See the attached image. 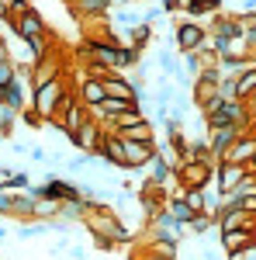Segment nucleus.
<instances>
[{"label":"nucleus","mask_w":256,"mask_h":260,"mask_svg":"<svg viewBox=\"0 0 256 260\" xmlns=\"http://www.w3.org/2000/svg\"><path fill=\"white\" fill-rule=\"evenodd\" d=\"M73 94V87H69V77L62 73V77H56V80H49L45 87H35L31 90V111L39 115L42 121L56 118V111L62 108V101Z\"/></svg>","instance_id":"1"},{"label":"nucleus","mask_w":256,"mask_h":260,"mask_svg":"<svg viewBox=\"0 0 256 260\" xmlns=\"http://www.w3.org/2000/svg\"><path fill=\"white\" fill-rule=\"evenodd\" d=\"M204 42H208V28H204L201 21L180 18L177 24H173V49H177L180 56H184V52H197Z\"/></svg>","instance_id":"2"},{"label":"nucleus","mask_w":256,"mask_h":260,"mask_svg":"<svg viewBox=\"0 0 256 260\" xmlns=\"http://www.w3.org/2000/svg\"><path fill=\"white\" fill-rule=\"evenodd\" d=\"M177 180L180 187H208L215 180V160H184L177 163Z\"/></svg>","instance_id":"3"},{"label":"nucleus","mask_w":256,"mask_h":260,"mask_svg":"<svg viewBox=\"0 0 256 260\" xmlns=\"http://www.w3.org/2000/svg\"><path fill=\"white\" fill-rule=\"evenodd\" d=\"M66 70H69V62H66V56H62V49L59 45L49 49V52L35 62V70H31V90H35V87H45V83L56 80V77H62Z\"/></svg>","instance_id":"4"},{"label":"nucleus","mask_w":256,"mask_h":260,"mask_svg":"<svg viewBox=\"0 0 256 260\" xmlns=\"http://www.w3.org/2000/svg\"><path fill=\"white\" fill-rule=\"evenodd\" d=\"M253 156H256V121L246 128V132H239L236 142L229 146V153H225L218 163H239V167H246Z\"/></svg>","instance_id":"5"},{"label":"nucleus","mask_w":256,"mask_h":260,"mask_svg":"<svg viewBox=\"0 0 256 260\" xmlns=\"http://www.w3.org/2000/svg\"><path fill=\"white\" fill-rule=\"evenodd\" d=\"M121 142V160H125V174H142V167L153 160L156 146H145V142H128V139H118Z\"/></svg>","instance_id":"6"},{"label":"nucleus","mask_w":256,"mask_h":260,"mask_svg":"<svg viewBox=\"0 0 256 260\" xmlns=\"http://www.w3.org/2000/svg\"><path fill=\"white\" fill-rule=\"evenodd\" d=\"M100 139H104V128H100L94 118H87V121L77 128V132L69 136V146H77L80 153H87V156H97Z\"/></svg>","instance_id":"7"},{"label":"nucleus","mask_w":256,"mask_h":260,"mask_svg":"<svg viewBox=\"0 0 256 260\" xmlns=\"http://www.w3.org/2000/svg\"><path fill=\"white\" fill-rule=\"evenodd\" d=\"M7 24H11V31H14L18 39H28V42H35V39H42V35H45V21H42V14L35 11V7H28L24 14L11 18Z\"/></svg>","instance_id":"8"},{"label":"nucleus","mask_w":256,"mask_h":260,"mask_svg":"<svg viewBox=\"0 0 256 260\" xmlns=\"http://www.w3.org/2000/svg\"><path fill=\"white\" fill-rule=\"evenodd\" d=\"M246 177H249V174H246V167H239V163H215V187H218L222 198L232 194Z\"/></svg>","instance_id":"9"},{"label":"nucleus","mask_w":256,"mask_h":260,"mask_svg":"<svg viewBox=\"0 0 256 260\" xmlns=\"http://www.w3.org/2000/svg\"><path fill=\"white\" fill-rule=\"evenodd\" d=\"M69 7L80 21H97L111 14V0H69Z\"/></svg>","instance_id":"10"},{"label":"nucleus","mask_w":256,"mask_h":260,"mask_svg":"<svg viewBox=\"0 0 256 260\" xmlns=\"http://www.w3.org/2000/svg\"><path fill=\"white\" fill-rule=\"evenodd\" d=\"M73 94H77V101L90 111V108H97L100 101L107 98V90H104V80H83L73 87Z\"/></svg>","instance_id":"11"},{"label":"nucleus","mask_w":256,"mask_h":260,"mask_svg":"<svg viewBox=\"0 0 256 260\" xmlns=\"http://www.w3.org/2000/svg\"><path fill=\"white\" fill-rule=\"evenodd\" d=\"M236 128H215V132H208V149H211V160H222L225 153H229V146L236 142Z\"/></svg>","instance_id":"12"},{"label":"nucleus","mask_w":256,"mask_h":260,"mask_svg":"<svg viewBox=\"0 0 256 260\" xmlns=\"http://www.w3.org/2000/svg\"><path fill=\"white\" fill-rule=\"evenodd\" d=\"M118 139H128V142H145V146H156V128L153 121L142 118L138 125H128L125 132H118Z\"/></svg>","instance_id":"13"},{"label":"nucleus","mask_w":256,"mask_h":260,"mask_svg":"<svg viewBox=\"0 0 256 260\" xmlns=\"http://www.w3.org/2000/svg\"><path fill=\"white\" fill-rule=\"evenodd\" d=\"M35 194H31V187H28V191H18V194H14V212H11V219L14 222H35L31 219V215H35Z\"/></svg>","instance_id":"14"},{"label":"nucleus","mask_w":256,"mask_h":260,"mask_svg":"<svg viewBox=\"0 0 256 260\" xmlns=\"http://www.w3.org/2000/svg\"><path fill=\"white\" fill-rule=\"evenodd\" d=\"M218 240H222V250H225V253H242L256 236L242 233V229H225V233H218Z\"/></svg>","instance_id":"15"},{"label":"nucleus","mask_w":256,"mask_h":260,"mask_svg":"<svg viewBox=\"0 0 256 260\" xmlns=\"http://www.w3.org/2000/svg\"><path fill=\"white\" fill-rule=\"evenodd\" d=\"M90 212H94V208H90L83 198H73V201H62V205H59V219L69 222V225H73V222H83Z\"/></svg>","instance_id":"16"},{"label":"nucleus","mask_w":256,"mask_h":260,"mask_svg":"<svg viewBox=\"0 0 256 260\" xmlns=\"http://www.w3.org/2000/svg\"><path fill=\"white\" fill-rule=\"evenodd\" d=\"M104 90H107V98H118V101H135V90H132L128 77H118V73H111V77L104 80Z\"/></svg>","instance_id":"17"},{"label":"nucleus","mask_w":256,"mask_h":260,"mask_svg":"<svg viewBox=\"0 0 256 260\" xmlns=\"http://www.w3.org/2000/svg\"><path fill=\"white\" fill-rule=\"evenodd\" d=\"M153 42V24L138 21L135 28H128V45L125 49H135V52H145V45Z\"/></svg>","instance_id":"18"},{"label":"nucleus","mask_w":256,"mask_h":260,"mask_svg":"<svg viewBox=\"0 0 256 260\" xmlns=\"http://www.w3.org/2000/svg\"><path fill=\"white\" fill-rule=\"evenodd\" d=\"M218 7H222V0H184L180 4V11H187V14H194V18H211V14H218Z\"/></svg>","instance_id":"19"},{"label":"nucleus","mask_w":256,"mask_h":260,"mask_svg":"<svg viewBox=\"0 0 256 260\" xmlns=\"http://www.w3.org/2000/svg\"><path fill=\"white\" fill-rule=\"evenodd\" d=\"M256 94V62L236 80V101H249Z\"/></svg>","instance_id":"20"},{"label":"nucleus","mask_w":256,"mask_h":260,"mask_svg":"<svg viewBox=\"0 0 256 260\" xmlns=\"http://www.w3.org/2000/svg\"><path fill=\"white\" fill-rule=\"evenodd\" d=\"M166 212H170V219H173V229H180V225H187V222L194 219V212L184 205V198H170L166 201Z\"/></svg>","instance_id":"21"},{"label":"nucleus","mask_w":256,"mask_h":260,"mask_svg":"<svg viewBox=\"0 0 256 260\" xmlns=\"http://www.w3.org/2000/svg\"><path fill=\"white\" fill-rule=\"evenodd\" d=\"M14 80H18V66H14V59L7 56V45H4V49H0V90L11 87Z\"/></svg>","instance_id":"22"},{"label":"nucleus","mask_w":256,"mask_h":260,"mask_svg":"<svg viewBox=\"0 0 256 260\" xmlns=\"http://www.w3.org/2000/svg\"><path fill=\"white\" fill-rule=\"evenodd\" d=\"M35 222H52L59 219V201H49V198H39L35 201V215H31Z\"/></svg>","instance_id":"23"},{"label":"nucleus","mask_w":256,"mask_h":260,"mask_svg":"<svg viewBox=\"0 0 256 260\" xmlns=\"http://www.w3.org/2000/svg\"><path fill=\"white\" fill-rule=\"evenodd\" d=\"M187 233L191 236H204V233H218V222L211 215H194V219L187 222Z\"/></svg>","instance_id":"24"},{"label":"nucleus","mask_w":256,"mask_h":260,"mask_svg":"<svg viewBox=\"0 0 256 260\" xmlns=\"http://www.w3.org/2000/svg\"><path fill=\"white\" fill-rule=\"evenodd\" d=\"M184 205L194 212V215H204V187H184Z\"/></svg>","instance_id":"25"},{"label":"nucleus","mask_w":256,"mask_h":260,"mask_svg":"<svg viewBox=\"0 0 256 260\" xmlns=\"http://www.w3.org/2000/svg\"><path fill=\"white\" fill-rule=\"evenodd\" d=\"M18 240H39V236H49V222H31V225H18L14 229Z\"/></svg>","instance_id":"26"},{"label":"nucleus","mask_w":256,"mask_h":260,"mask_svg":"<svg viewBox=\"0 0 256 260\" xmlns=\"http://www.w3.org/2000/svg\"><path fill=\"white\" fill-rule=\"evenodd\" d=\"M4 184H7V191H11V194H18V191H28V187H31V177H28L24 170H14V177L4 180Z\"/></svg>","instance_id":"27"},{"label":"nucleus","mask_w":256,"mask_h":260,"mask_svg":"<svg viewBox=\"0 0 256 260\" xmlns=\"http://www.w3.org/2000/svg\"><path fill=\"white\" fill-rule=\"evenodd\" d=\"M11 212H14V194L7 191V184H0V215L11 219Z\"/></svg>","instance_id":"28"},{"label":"nucleus","mask_w":256,"mask_h":260,"mask_svg":"<svg viewBox=\"0 0 256 260\" xmlns=\"http://www.w3.org/2000/svg\"><path fill=\"white\" fill-rule=\"evenodd\" d=\"M66 167H69V174H80V170H87V167H90V156H87V153H77Z\"/></svg>","instance_id":"29"},{"label":"nucleus","mask_w":256,"mask_h":260,"mask_svg":"<svg viewBox=\"0 0 256 260\" xmlns=\"http://www.w3.org/2000/svg\"><path fill=\"white\" fill-rule=\"evenodd\" d=\"M28 156H31L35 163H52V153H45L42 146H35V149H28Z\"/></svg>","instance_id":"30"},{"label":"nucleus","mask_w":256,"mask_h":260,"mask_svg":"<svg viewBox=\"0 0 256 260\" xmlns=\"http://www.w3.org/2000/svg\"><path fill=\"white\" fill-rule=\"evenodd\" d=\"M69 257L73 260H87V246H69Z\"/></svg>","instance_id":"31"},{"label":"nucleus","mask_w":256,"mask_h":260,"mask_svg":"<svg viewBox=\"0 0 256 260\" xmlns=\"http://www.w3.org/2000/svg\"><path fill=\"white\" fill-rule=\"evenodd\" d=\"M239 208H246V212H253V215H256V194H253V198H242V201H239Z\"/></svg>","instance_id":"32"},{"label":"nucleus","mask_w":256,"mask_h":260,"mask_svg":"<svg viewBox=\"0 0 256 260\" xmlns=\"http://www.w3.org/2000/svg\"><path fill=\"white\" fill-rule=\"evenodd\" d=\"M180 4H184V0H163V4H159V7H163V11H170V14H173V11H180Z\"/></svg>","instance_id":"33"},{"label":"nucleus","mask_w":256,"mask_h":260,"mask_svg":"<svg viewBox=\"0 0 256 260\" xmlns=\"http://www.w3.org/2000/svg\"><path fill=\"white\" fill-rule=\"evenodd\" d=\"M239 257H242V260H256V240L249 243V246H246V250H242V253H239Z\"/></svg>","instance_id":"34"},{"label":"nucleus","mask_w":256,"mask_h":260,"mask_svg":"<svg viewBox=\"0 0 256 260\" xmlns=\"http://www.w3.org/2000/svg\"><path fill=\"white\" fill-rule=\"evenodd\" d=\"M14 156H28V146L24 142H14Z\"/></svg>","instance_id":"35"},{"label":"nucleus","mask_w":256,"mask_h":260,"mask_svg":"<svg viewBox=\"0 0 256 260\" xmlns=\"http://www.w3.org/2000/svg\"><path fill=\"white\" fill-rule=\"evenodd\" d=\"M246 108H249V111H253V115H256V94H253V98H249V101H246Z\"/></svg>","instance_id":"36"},{"label":"nucleus","mask_w":256,"mask_h":260,"mask_svg":"<svg viewBox=\"0 0 256 260\" xmlns=\"http://www.w3.org/2000/svg\"><path fill=\"white\" fill-rule=\"evenodd\" d=\"M246 11H253V14H256V0H246Z\"/></svg>","instance_id":"37"},{"label":"nucleus","mask_w":256,"mask_h":260,"mask_svg":"<svg viewBox=\"0 0 256 260\" xmlns=\"http://www.w3.org/2000/svg\"><path fill=\"white\" fill-rule=\"evenodd\" d=\"M7 240V225H0V243Z\"/></svg>","instance_id":"38"},{"label":"nucleus","mask_w":256,"mask_h":260,"mask_svg":"<svg viewBox=\"0 0 256 260\" xmlns=\"http://www.w3.org/2000/svg\"><path fill=\"white\" fill-rule=\"evenodd\" d=\"M225 260H242V257H239V253H229V257H225Z\"/></svg>","instance_id":"39"},{"label":"nucleus","mask_w":256,"mask_h":260,"mask_svg":"<svg viewBox=\"0 0 256 260\" xmlns=\"http://www.w3.org/2000/svg\"><path fill=\"white\" fill-rule=\"evenodd\" d=\"M132 260H149V257H132Z\"/></svg>","instance_id":"40"},{"label":"nucleus","mask_w":256,"mask_h":260,"mask_svg":"<svg viewBox=\"0 0 256 260\" xmlns=\"http://www.w3.org/2000/svg\"><path fill=\"white\" fill-rule=\"evenodd\" d=\"M135 4H138V0H135Z\"/></svg>","instance_id":"41"}]
</instances>
